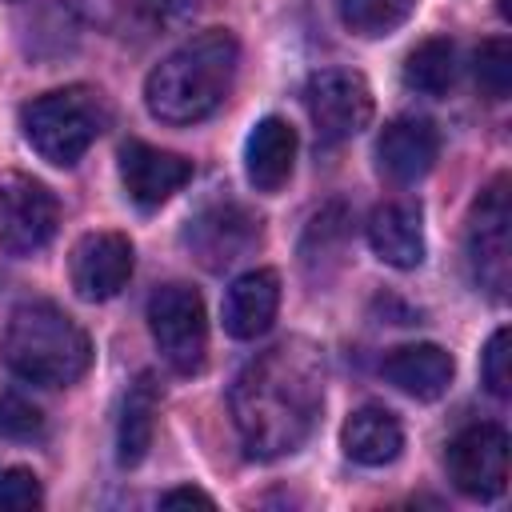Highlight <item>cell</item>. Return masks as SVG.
<instances>
[{
    "instance_id": "8992f818",
    "label": "cell",
    "mask_w": 512,
    "mask_h": 512,
    "mask_svg": "<svg viewBox=\"0 0 512 512\" xmlns=\"http://www.w3.org/2000/svg\"><path fill=\"white\" fill-rule=\"evenodd\" d=\"M148 332L164 356V364L180 376L204 368L208 356V316L204 300L188 284H160L148 296Z\"/></svg>"
},
{
    "instance_id": "d4e9b609",
    "label": "cell",
    "mask_w": 512,
    "mask_h": 512,
    "mask_svg": "<svg viewBox=\"0 0 512 512\" xmlns=\"http://www.w3.org/2000/svg\"><path fill=\"white\" fill-rule=\"evenodd\" d=\"M44 504V488L32 468H4L0 472V508L4 512H32Z\"/></svg>"
},
{
    "instance_id": "277c9868",
    "label": "cell",
    "mask_w": 512,
    "mask_h": 512,
    "mask_svg": "<svg viewBox=\"0 0 512 512\" xmlns=\"http://www.w3.org/2000/svg\"><path fill=\"white\" fill-rule=\"evenodd\" d=\"M108 124V108L100 100V92L72 84V88H56L44 92L36 100H28L20 108V132L32 144V152L56 168L76 164L96 136Z\"/></svg>"
},
{
    "instance_id": "7c38bea8",
    "label": "cell",
    "mask_w": 512,
    "mask_h": 512,
    "mask_svg": "<svg viewBox=\"0 0 512 512\" xmlns=\"http://www.w3.org/2000/svg\"><path fill=\"white\" fill-rule=\"evenodd\" d=\"M188 180H192V160H184L180 152H164L144 140H128L120 148V184L128 200L140 208H160Z\"/></svg>"
},
{
    "instance_id": "d6986e66",
    "label": "cell",
    "mask_w": 512,
    "mask_h": 512,
    "mask_svg": "<svg viewBox=\"0 0 512 512\" xmlns=\"http://www.w3.org/2000/svg\"><path fill=\"white\" fill-rule=\"evenodd\" d=\"M152 428H156V384L152 376H140L120 408V424H116V460L124 468H136L148 448H152Z\"/></svg>"
},
{
    "instance_id": "8fae6325",
    "label": "cell",
    "mask_w": 512,
    "mask_h": 512,
    "mask_svg": "<svg viewBox=\"0 0 512 512\" xmlns=\"http://www.w3.org/2000/svg\"><path fill=\"white\" fill-rule=\"evenodd\" d=\"M68 276L80 300H112L132 276V240L124 232H88L68 256Z\"/></svg>"
},
{
    "instance_id": "44dd1931",
    "label": "cell",
    "mask_w": 512,
    "mask_h": 512,
    "mask_svg": "<svg viewBox=\"0 0 512 512\" xmlns=\"http://www.w3.org/2000/svg\"><path fill=\"white\" fill-rule=\"evenodd\" d=\"M412 4L416 0H336L344 28L356 32V36H368V40L396 32L408 20Z\"/></svg>"
},
{
    "instance_id": "cb8c5ba5",
    "label": "cell",
    "mask_w": 512,
    "mask_h": 512,
    "mask_svg": "<svg viewBox=\"0 0 512 512\" xmlns=\"http://www.w3.org/2000/svg\"><path fill=\"white\" fill-rule=\"evenodd\" d=\"M508 340H512L508 328H496L488 336L484 352H480V376H484L488 392L500 396V400L512 392V352H508Z\"/></svg>"
},
{
    "instance_id": "4fadbf2b",
    "label": "cell",
    "mask_w": 512,
    "mask_h": 512,
    "mask_svg": "<svg viewBox=\"0 0 512 512\" xmlns=\"http://www.w3.org/2000/svg\"><path fill=\"white\" fill-rule=\"evenodd\" d=\"M436 156H440V136L424 116H396L384 124L376 140V164L396 184H412L428 176Z\"/></svg>"
},
{
    "instance_id": "e0dca14e",
    "label": "cell",
    "mask_w": 512,
    "mask_h": 512,
    "mask_svg": "<svg viewBox=\"0 0 512 512\" xmlns=\"http://www.w3.org/2000/svg\"><path fill=\"white\" fill-rule=\"evenodd\" d=\"M380 372L388 384H396L412 400H440L452 384L456 364L440 344H400L384 356Z\"/></svg>"
},
{
    "instance_id": "9a60e30c",
    "label": "cell",
    "mask_w": 512,
    "mask_h": 512,
    "mask_svg": "<svg viewBox=\"0 0 512 512\" xmlns=\"http://www.w3.org/2000/svg\"><path fill=\"white\" fill-rule=\"evenodd\" d=\"M368 248L388 268H420L424 264V216L412 200H388L368 216Z\"/></svg>"
},
{
    "instance_id": "ac0fdd59",
    "label": "cell",
    "mask_w": 512,
    "mask_h": 512,
    "mask_svg": "<svg viewBox=\"0 0 512 512\" xmlns=\"http://www.w3.org/2000/svg\"><path fill=\"white\" fill-rule=\"evenodd\" d=\"M340 448L348 460L364 464V468H384L400 456L404 448V428L396 420L392 408L384 404H360L344 428H340Z\"/></svg>"
},
{
    "instance_id": "7402d4cb",
    "label": "cell",
    "mask_w": 512,
    "mask_h": 512,
    "mask_svg": "<svg viewBox=\"0 0 512 512\" xmlns=\"http://www.w3.org/2000/svg\"><path fill=\"white\" fill-rule=\"evenodd\" d=\"M472 72H476V88H480L488 100H504V96L512 92V44H508L504 36L484 40V44L476 48Z\"/></svg>"
},
{
    "instance_id": "2e32d148",
    "label": "cell",
    "mask_w": 512,
    "mask_h": 512,
    "mask_svg": "<svg viewBox=\"0 0 512 512\" xmlns=\"http://www.w3.org/2000/svg\"><path fill=\"white\" fill-rule=\"evenodd\" d=\"M296 164V128L280 116H264L252 124L244 140V172L256 192H280Z\"/></svg>"
},
{
    "instance_id": "6da1fadb",
    "label": "cell",
    "mask_w": 512,
    "mask_h": 512,
    "mask_svg": "<svg viewBox=\"0 0 512 512\" xmlns=\"http://www.w3.org/2000/svg\"><path fill=\"white\" fill-rule=\"evenodd\" d=\"M232 420L256 460L296 452L324 408V356L308 340H280L252 356L232 384Z\"/></svg>"
},
{
    "instance_id": "3957f363",
    "label": "cell",
    "mask_w": 512,
    "mask_h": 512,
    "mask_svg": "<svg viewBox=\"0 0 512 512\" xmlns=\"http://www.w3.org/2000/svg\"><path fill=\"white\" fill-rule=\"evenodd\" d=\"M0 352L20 380L44 388H64L80 380L92 364V344L84 328L52 300H28L12 308L0 336Z\"/></svg>"
},
{
    "instance_id": "5bb4252c",
    "label": "cell",
    "mask_w": 512,
    "mask_h": 512,
    "mask_svg": "<svg viewBox=\"0 0 512 512\" xmlns=\"http://www.w3.org/2000/svg\"><path fill=\"white\" fill-rule=\"evenodd\" d=\"M280 308V276L272 268L240 272L224 292V332L232 340H256L272 328Z\"/></svg>"
},
{
    "instance_id": "5b68a950",
    "label": "cell",
    "mask_w": 512,
    "mask_h": 512,
    "mask_svg": "<svg viewBox=\"0 0 512 512\" xmlns=\"http://www.w3.org/2000/svg\"><path fill=\"white\" fill-rule=\"evenodd\" d=\"M464 256L476 288L492 300L508 296L512 284V204H508V176H496L472 204L464 228Z\"/></svg>"
},
{
    "instance_id": "7a4b0ae2",
    "label": "cell",
    "mask_w": 512,
    "mask_h": 512,
    "mask_svg": "<svg viewBox=\"0 0 512 512\" xmlns=\"http://www.w3.org/2000/svg\"><path fill=\"white\" fill-rule=\"evenodd\" d=\"M236 64L240 44L228 28L196 32L148 72L144 104L164 124H196L228 100Z\"/></svg>"
},
{
    "instance_id": "9c48e42d",
    "label": "cell",
    "mask_w": 512,
    "mask_h": 512,
    "mask_svg": "<svg viewBox=\"0 0 512 512\" xmlns=\"http://www.w3.org/2000/svg\"><path fill=\"white\" fill-rule=\"evenodd\" d=\"M448 480L472 500H496L508 484V432L500 424H468L448 440Z\"/></svg>"
},
{
    "instance_id": "ba28073f",
    "label": "cell",
    "mask_w": 512,
    "mask_h": 512,
    "mask_svg": "<svg viewBox=\"0 0 512 512\" xmlns=\"http://www.w3.org/2000/svg\"><path fill=\"white\" fill-rule=\"evenodd\" d=\"M60 224V204L48 184L4 172L0 176V248L8 256H32L40 252Z\"/></svg>"
},
{
    "instance_id": "30bf717a",
    "label": "cell",
    "mask_w": 512,
    "mask_h": 512,
    "mask_svg": "<svg viewBox=\"0 0 512 512\" xmlns=\"http://www.w3.org/2000/svg\"><path fill=\"white\" fill-rule=\"evenodd\" d=\"M184 244L208 272H224L260 244V224L240 204H208L184 228Z\"/></svg>"
},
{
    "instance_id": "ffe728a7",
    "label": "cell",
    "mask_w": 512,
    "mask_h": 512,
    "mask_svg": "<svg viewBox=\"0 0 512 512\" xmlns=\"http://www.w3.org/2000/svg\"><path fill=\"white\" fill-rule=\"evenodd\" d=\"M404 84L420 96H444L456 84V44L448 36L416 44L404 60Z\"/></svg>"
},
{
    "instance_id": "484cf974",
    "label": "cell",
    "mask_w": 512,
    "mask_h": 512,
    "mask_svg": "<svg viewBox=\"0 0 512 512\" xmlns=\"http://www.w3.org/2000/svg\"><path fill=\"white\" fill-rule=\"evenodd\" d=\"M180 504H200V508H212L216 500H212L208 492H200V488H172V492H164V496H160V508H180Z\"/></svg>"
},
{
    "instance_id": "603a6c76",
    "label": "cell",
    "mask_w": 512,
    "mask_h": 512,
    "mask_svg": "<svg viewBox=\"0 0 512 512\" xmlns=\"http://www.w3.org/2000/svg\"><path fill=\"white\" fill-rule=\"evenodd\" d=\"M0 436L4 440H40L44 436V412L24 396L4 392L0 396Z\"/></svg>"
},
{
    "instance_id": "52a82bcc",
    "label": "cell",
    "mask_w": 512,
    "mask_h": 512,
    "mask_svg": "<svg viewBox=\"0 0 512 512\" xmlns=\"http://www.w3.org/2000/svg\"><path fill=\"white\" fill-rule=\"evenodd\" d=\"M304 108L320 144H344L372 120V88L356 68H320L304 84Z\"/></svg>"
}]
</instances>
